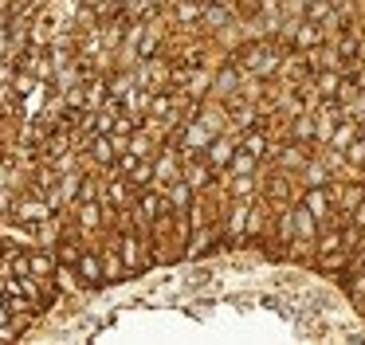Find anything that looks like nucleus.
I'll list each match as a JSON object with an SVG mask.
<instances>
[{
    "instance_id": "obj_1",
    "label": "nucleus",
    "mask_w": 365,
    "mask_h": 345,
    "mask_svg": "<svg viewBox=\"0 0 365 345\" xmlns=\"http://www.w3.org/2000/svg\"><path fill=\"white\" fill-rule=\"evenodd\" d=\"M283 55H287V47L279 43V39H244L228 59H236L244 71H252V75H259V78H271V75H279Z\"/></svg>"
},
{
    "instance_id": "obj_2",
    "label": "nucleus",
    "mask_w": 365,
    "mask_h": 345,
    "mask_svg": "<svg viewBox=\"0 0 365 345\" xmlns=\"http://www.w3.org/2000/svg\"><path fill=\"white\" fill-rule=\"evenodd\" d=\"M118 255H122V267H126V274H138V271H145V267L153 263L150 251H145V240H138V235H130V232L118 240Z\"/></svg>"
},
{
    "instance_id": "obj_3",
    "label": "nucleus",
    "mask_w": 365,
    "mask_h": 345,
    "mask_svg": "<svg viewBox=\"0 0 365 345\" xmlns=\"http://www.w3.org/2000/svg\"><path fill=\"white\" fill-rule=\"evenodd\" d=\"M299 200L318 216V224H322V220H330V216H334V208H338V204H334V188H330V185H307Z\"/></svg>"
},
{
    "instance_id": "obj_4",
    "label": "nucleus",
    "mask_w": 365,
    "mask_h": 345,
    "mask_svg": "<svg viewBox=\"0 0 365 345\" xmlns=\"http://www.w3.org/2000/svg\"><path fill=\"white\" fill-rule=\"evenodd\" d=\"M173 177H181V149H173V141H169L158 153V161H153V185L150 188H165Z\"/></svg>"
},
{
    "instance_id": "obj_5",
    "label": "nucleus",
    "mask_w": 365,
    "mask_h": 345,
    "mask_svg": "<svg viewBox=\"0 0 365 345\" xmlns=\"http://www.w3.org/2000/svg\"><path fill=\"white\" fill-rule=\"evenodd\" d=\"M244 75H247V71L240 67L236 59L224 63V67L212 75V98H232V94H240V83H244Z\"/></svg>"
},
{
    "instance_id": "obj_6",
    "label": "nucleus",
    "mask_w": 365,
    "mask_h": 345,
    "mask_svg": "<svg viewBox=\"0 0 365 345\" xmlns=\"http://www.w3.org/2000/svg\"><path fill=\"white\" fill-rule=\"evenodd\" d=\"M165 212H169L165 188H142V192H138V216H142L145 224H153V220L165 216Z\"/></svg>"
},
{
    "instance_id": "obj_7",
    "label": "nucleus",
    "mask_w": 365,
    "mask_h": 345,
    "mask_svg": "<svg viewBox=\"0 0 365 345\" xmlns=\"http://www.w3.org/2000/svg\"><path fill=\"white\" fill-rule=\"evenodd\" d=\"M75 274H79V287H103L106 274H103V255L95 251H83L79 263H75Z\"/></svg>"
},
{
    "instance_id": "obj_8",
    "label": "nucleus",
    "mask_w": 365,
    "mask_h": 345,
    "mask_svg": "<svg viewBox=\"0 0 365 345\" xmlns=\"http://www.w3.org/2000/svg\"><path fill=\"white\" fill-rule=\"evenodd\" d=\"M28 271H32L40 282H48V279H56V271H59V259L51 255L48 247H32V251H28Z\"/></svg>"
},
{
    "instance_id": "obj_9",
    "label": "nucleus",
    "mask_w": 365,
    "mask_h": 345,
    "mask_svg": "<svg viewBox=\"0 0 365 345\" xmlns=\"http://www.w3.org/2000/svg\"><path fill=\"white\" fill-rule=\"evenodd\" d=\"M318 43H326L322 24H318V20H299V28H294V36H291V47L310 51V47H318Z\"/></svg>"
},
{
    "instance_id": "obj_10",
    "label": "nucleus",
    "mask_w": 365,
    "mask_h": 345,
    "mask_svg": "<svg viewBox=\"0 0 365 345\" xmlns=\"http://www.w3.org/2000/svg\"><path fill=\"white\" fill-rule=\"evenodd\" d=\"M255 169H259V157H255V153H247V149L240 145V149H236V157L228 161V169H224L220 177H228V180H232V177H252Z\"/></svg>"
},
{
    "instance_id": "obj_11",
    "label": "nucleus",
    "mask_w": 365,
    "mask_h": 345,
    "mask_svg": "<svg viewBox=\"0 0 365 345\" xmlns=\"http://www.w3.org/2000/svg\"><path fill=\"white\" fill-rule=\"evenodd\" d=\"M192 192H197V188H192V185H189V180H185V177H173V180H169V185H165L169 208L185 212V208H189V204H192Z\"/></svg>"
},
{
    "instance_id": "obj_12",
    "label": "nucleus",
    "mask_w": 365,
    "mask_h": 345,
    "mask_svg": "<svg viewBox=\"0 0 365 345\" xmlns=\"http://www.w3.org/2000/svg\"><path fill=\"white\" fill-rule=\"evenodd\" d=\"M87 145H91V157H95V161H103V165L118 161V149H114V138H110V133H95Z\"/></svg>"
},
{
    "instance_id": "obj_13",
    "label": "nucleus",
    "mask_w": 365,
    "mask_h": 345,
    "mask_svg": "<svg viewBox=\"0 0 365 345\" xmlns=\"http://www.w3.org/2000/svg\"><path fill=\"white\" fill-rule=\"evenodd\" d=\"M299 180L302 185H330V165H326L322 157H310L307 169L299 172Z\"/></svg>"
},
{
    "instance_id": "obj_14",
    "label": "nucleus",
    "mask_w": 365,
    "mask_h": 345,
    "mask_svg": "<svg viewBox=\"0 0 365 345\" xmlns=\"http://www.w3.org/2000/svg\"><path fill=\"white\" fill-rule=\"evenodd\" d=\"M103 224V204L98 200H79V227L83 232H95Z\"/></svg>"
},
{
    "instance_id": "obj_15",
    "label": "nucleus",
    "mask_w": 365,
    "mask_h": 345,
    "mask_svg": "<svg viewBox=\"0 0 365 345\" xmlns=\"http://www.w3.org/2000/svg\"><path fill=\"white\" fill-rule=\"evenodd\" d=\"M103 204H114V208L130 204V180H106V188H103Z\"/></svg>"
},
{
    "instance_id": "obj_16",
    "label": "nucleus",
    "mask_w": 365,
    "mask_h": 345,
    "mask_svg": "<svg viewBox=\"0 0 365 345\" xmlns=\"http://www.w3.org/2000/svg\"><path fill=\"white\" fill-rule=\"evenodd\" d=\"M103 255V274H106V282H118L122 274H126V267H122V255L114 247H106V251H98Z\"/></svg>"
},
{
    "instance_id": "obj_17",
    "label": "nucleus",
    "mask_w": 365,
    "mask_h": 345,
    "mask_svg": "<svg viewBox=\"0 0 365 345\" xmlns=\"http://www.w3.org/2000/svg\"><path fill=\"white\" fill-rule=\"evenodd\" d=\"M232 200H255V172L252 177H232Z\"/></svg>"
},
{
    "instance_id": "obj_18",
    "label": "nucleus",
    "mask_w": 365,
    "mask_h": 345,
    "mask_svg": "<svg viewBox=\"0 0 365 345\" xmlns=\"http://www.w3.org/2000/svg\"><path fill=\"white\" fill-rule=\"evenodd\" d=\"M361 267H365V251H361Z\"/></svg>"
}]
</instances>
